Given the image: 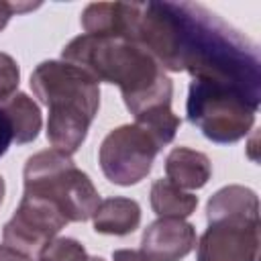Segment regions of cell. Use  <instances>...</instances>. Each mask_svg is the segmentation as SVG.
<instances>
[{
	"label": "cell",
	"instance_id": "e0dca14e",
	"mask_svg": "<svg viewBox=\"0 0 261 261\" xmlns=\"http://www.w3.org/2000/svg\"><path fill=\"white\" fill-rule=\"evenodd\" d=\"M10 143H12V126H10L8 116L4 114V110L0 106V157L8 151Z\"/></svg>",
	"mask_w": 261,
	"mask_h": 261
},
{
	"label": "cell",
	"instance_id": "9c48e42d",
	"mask_svg": "<svg viewBox=\"0 0 261 261\" xmlns=\"http://www.w3.org/2000/svg\"><path fill=\"white\" fill-rule=\"evenodd\" d=\"M208 224L212 222H261L259 198L245 186H224L206 204Z\"/></svg>",
	"mask_w": 261,
	"mask_h": 261
},
{
	"label": "cell",
	"instance_id": "44dd1931",
	"mask_svg": "<svg viewBox=\"0 0 261 261\" xmlns=\"http://www.w3.org/2000/svg\"><path fill=\"white\" fill-rule=\"evenodd\" d=\"M88 261H106V259H102V257H90Z\"/></svg>",
	"mask_w": 261,
	"mask_h": 261
},
{
	"label": "cell",
	"instance_id": "7c38bea8",
	"mask_svg": "<svg viewBox=\"0 0 261 261\" xmlns=\"http://www.w3.org/2000/svg\"><path fill=\"white\" fill-rule=\"evenodd\" d=\"M2 110L12 126V141L24 145L37 139L43 120H41V110L31 96L16 92L10 100L2 104Z\"/></svg>",
	"mask_w": 261,
	"mask_h": 261
},
{
	"label": "cell",
	"instance_id": "ba28073f",
	"mask_svg": "<svg viewBox=\"0 0 261 261\" xmlns=\"http://www.w3.org/2000/svg\"><path fill=\"white\" fill-rule=\"evenodd\" d=\"M196 228L184 218H157L141 239V251L151 261H179L196 247Z\"/></svg>",
	"mask_w": 261,
	"mask_h": 261
},
{
	"label": "cell",
	"instance_id": "4fadbf2b",
	"mask_svg": "<svg viewBox=\"0 0 261 261\" xmlns=\"http://www.w3.org/2000/svg\"><path fill=\"white\" fill-rule=\"evenodd\" d=\"M198 206V196L165 179H155L151 186V208L159 218H186Z\"/></svg>",
	"mask_w": 261,
	"mask_h": 261
},
{
	"label": "cell",
	"instance_id": "30bf717a",
	"mask_svg": "<svg viewBox=\"0 0 261 261\" xmlns=\"http://www.w3.org/2000/svg\"><path fill=\"white\" fill-rule=\"evenodd\" d=\"M165 173L167 179L181 190H200L208 184L212 175V163L208 155L200 151L175 147L165 157Z\"/></svg>",
	"mask_w": 261,
	"mask_h": 261
},
{
	"label": "cell",
	"instance_id": "d6986e66",
	"mask_svg": "<svg viewBox=\"0 0 261 261\" xmlns=\"http://www.w3.org/2000/svg\"><path fill=\"white\" fill-rule=\"evenodd\" d=\"M0 261H33V259L16 253L14 249H10L6 245H0Z\"/></svg>",
	"mask_w": 261,
	"mask_h": 261
},
{
	"label": "cell",
	"instance_id": "5b68a950",
	"mask_svg": "<svg viewBox=\"0 0 261 261\" xmlns=\"http://www.w3.org/2000/svg\"><path fill=\"white\" fill-rule=\"evenodd\" d=\"M161 149L159 141L147 128L133 122L122 124L104 137L98 161L106 179L116 186H133L151 171Z\"/></svg>",
	"mask_w": 261,
	"mask_h": 261
},
{
	"label": "cell",
	"instance_id": "52a82bcc",
	"mask_svg": "<svg viewBox=\"0 0 261 261\" xmlns=\"http://www.w3.org/2000/svg\"><path fill=\"white\" fill-rule=\"evenodd\" d=\"M261 222H212L200 237L198 261H257Z\"/></svg>",
	"mask_w": 261,
	"mask_h": 261
},
{
	"label": "cell",
	"instance_id": "8992f818",
	"mask_svg": "<svg viewBox=\"0 0 261 261\" xmlns=\"http://www.w3.org/2000/svg\"><path fill=\"white\" fill-rule=\"evenodd\" d=\"M67 224L65 216L47 200L22 194L14 216L4 224L2 245L33 259Z\"/></svg>",
	"mask_w": 261,
	"mask_h": 261
},
{
	"label": "cell",
	"instance_id": "277c9868",
	"mask_svg": "<svg viewBox=\"0 0 261 261\" xmlns=\"http://www.w3.org/2000/svg\"><path fill=\"white\" fill-rule=\"evenodd\" d=\"M259 96L210 77H192L188 92V120L214 143H237L253 128Z\"/></svg>",
	"mask_w": 261,
	"mask_h": 261
},
{
	"label": "cell",
	"instance_id": "ac0fdd59",
	"mask_svg": "<svg viewBox=\"0 0 261 261\" xmlns=\"http://www.w3.org/2000/svg\"><path fill=\"white\" fill-rule=\"evenodd\" d=\"M112 261H151L143 251L135 249H116L112 253Z\"/></svg>",
	"mask_w": 261,
	"mask_h": 261
},
{
	"label": "cell",
	"instance_id": "2e32d148",
	"mask_svg": "<svg viewBox=\"0 0 261 261\" xmlns=\"http://www.w3.org/2000/svg\"><path fill=\"white\" fill-rule=\"evenodd\" d=\"M37 6H41V4H31V2H4V0H0V31L8 24V20H10V16L16 12H27V10H33V8H37Z\"/></svg>",
	"mask_w": 261,
	"mask_h": 261
},
{
	"label": "cell",
	"instance_id": "ffe728a7",
	"mask_svg": "<svg viewBox=\"0 0 261 261\" xmlns=\"http://www.w3.org/2000/svg\"><path fill=\"white\" fill-rule=\"evenodd\" d=\"M4 190H6V186H4V179H2V175H0V204H2V200H4Z\"/></svg>",
	"mask_w": 261,
	"mask_h": 261
},
{
	"label": "cell",
	"instance_id": "7a4b0ae2",
	"mask_svg": "<svg viewBox=\"0 0 261 261\" xmlns=\"http://www.w3.org/2000/svg\"><path fill=\"white\" fill-rule=\"evenodd\" d=\"M33 94L49 108L47 139L53 149L73 155L86 141L100 108L98 82L73 63L49 59L31 73Z\"/></svg>",
	"mask_w": 261,
	"mask_h": 261
},
{
	"label": "cell",
	"instance_id": "8fae6325",
	"mask_svg": "<svg viewBox=\"0 0 261 261\" xmlns=\"http://www.w3.org/2000/svg\"><path fill=\"white\" fill-rule=\"evenodd\" d=\"M94 230L102 234H128L141 224V206L137 200L114 196L98 204L94 216Z\"/></svg>",
	"mask_w": 261,
	"mask_h": 261
},
{
	"label": "cell",
	"instance_id": "6da1fadb",
	"mask_svg": "<svg viewBox=\"0 0 261 261\" xmlns=\"http://www.w3.org/2000/svg\"><path fill=\"white\" fill-rule=\"evenodd\" d=\"M61 59L84 69L98 84H116L135 118L171 106V80L145 49L130 41L80 35L63 47Z\"/></svg>",
	"mask_w": 261,
	"mask_h": 261
},
{
	"label": "cell",
	"instance_id": "3957f363",
	"mask_svg": "<svg viewBox=\"0 0 261 261\" xmlns=\"http://www.w3.org/2000/svg\"><path fill=\"white\" fill-rule=\"evenodd\" d=\"M24 194L53 204L67 222L90 220L98 208L100 194L88 173L75 167L71 155L45 149L24 163Z\"/></svg>",
	"mask_w": 261,
	"mask_h": 261
},
{
	"label": "cell",
	"instance_id": "9a60e30c",
	"mask_svg": "<svg viewBox=\"0 0 261 261\" xmlns=\"http://www.w3.org/2000/svg\"><path fill=\"white\" fill-rule=\"evenodd\" d=\"M18 82H20L18 63L8 53H0V104H4L16 94Z\"/></svg>",
	"mask_w": 261,
	"mask_h": 261
},
{
	"label": "cell",
	"instance_id": "5bb4252c",
	"mask_svg": "<svg viewBox=\"0 0 261 261\" xmlns=\"http://www.w3.org/2000/svg\"><path fill=\"white\" fill-rule=\"evenodd\" d=\"M86 247L69 237H55L37 255V261H88Z\"/></svg>",
	"mask_w": 261,
	"mask_h": 261
}]
</instances>
